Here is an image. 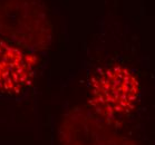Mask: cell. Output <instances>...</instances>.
<instances>
[{
    "instance_id": "1",
    "label": "cell",
    "mask_w": 155,
    "mask_h": 145,
    "mask_svg": "<svg viewBox=\"0 0 155 145\" xmlns=\"http://www.w3.org/2000/svg\"><path fill=\"white\" fill-rule=\"evenodd\" d=\"M140 86L126 68L115 66L99 74L92 86V104L103 116L126 114L137 101Z\"/></svg>"
},
{
    "instance_id": "2",
    "label": "cell",
    "mask_w": 155,
    "mask_h": 145,
    "mask_svg": "<svg viewBox=\"0 0 155 145\" xmlns=\"http://www.w3.org/2000/svg\"><path fill=\"white\" fill-rule=\"evenodd\" d=\"M59 135L64 145H137L83 113H71L65 117Z\"/></svg>"
},
{
    "instance_id": "3",
    "label": "cell",
    "mask_w": 155,
    "mask_h": 145,
    "mask_svg": "<svg viewBox=\"0 0 155 145\" xmlns=\"http://www.w3.org/2000/svg\"><path fill=\"white\" fill-rule=\"evenodd\" d=\"M34 66L27 55L0 41V92L17 95L30 83Z\"/></svg>"
}]
</instances>
